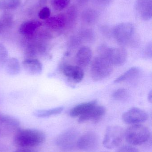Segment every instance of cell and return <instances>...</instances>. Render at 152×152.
Instances as JSON below:
<instances>
[{"instance_id": "6da1fadb", "label": "cell", "mask_w": 152, "mask_h": 152, "mask_svg": "<svg viewBox=\"0 0 152 152\" xmlns=\"http://www.w3.org/2000/svg\"><path fill=\"white\" fill-rule=\"evenodd\" d=\"M46 140V135L41 130L34 129H19L14 137V142L20 147L31 148L38 146Z\"/></svg>"}, {"instance_id": "7a4b0ae2", "label": "cell", "mask_w": 152, "mask_h": 152, "mask_svg": "<svg viewBox=\"0 0 152 152\" xmlns=\"http://www.w3.org/2000/svg\"><path fill=\"white\" fill-rule=\"evenodd\" d=\"M113 34L117 42L120 45L134 46L136 45L135 28L134 25L130 22L118 24L113 29Z\"/></svg>"}, {"instance_id": "3957f363", "label": "cell", "mask_w": 152, "mask_h": 152, "mask_svg": "<svg viewBox=\"0 0 152 152\" xmlns=\"http://www.w3.org/2000/svg\"><path fill=\"white\" fill-rule=\"evenodd\" d=\"M150 137L149 129L140 124L133 125L125 131V139L130 145H141L147 142Z\"/></svg>"}, {"instance_id": "277c9868", "label": "cell", "mask_w": 152, "mask_h": 152, "mask_svg": "<svg viewBox=\"0 0 152 152\" xmlns=\"http://www.w3.org/2000/svg\"><path fill=\"white\" fill-rule=\"evenodd\" d=\"M112 71V66L103 56L95 58L91 67L92 78L99 81L106 78L110 75Z\"/></svg>"}, {"instance_id": "5b68a950", "label": "cell", "mask_w": 152, "mask_h": 152, "mask_svg": "<svg viewBox=\"0 0 152 152\" xmlns=\"http://www.w3.org/2000/svg\"><path fill=\"white\" fill-rule=\"evenodd\" d=\"M125 137V131L118 126H111L106 129L103 144L104 147L113 149L118 147L122 142Z\"/></svg>"}, {"instance_id": "8992f818", "label": "cell", "mask_w": 152, "mask_h": 152, "mask_svg": "<svg viewBox=\"0 0 152 152\" xmlns=\"http://www.w3.org/2000/svg\"><path fill=\"white\" fill-rule=\"evenodd\" d=\"M101 52V56L105 58L112 66H121L126 62L127 58V53L123 48L102 46Z\"/></svg>"}, {"instance_id": "52a82bcc", "label": "cell", "mask_w": 152, "mask_h": 152, "mask_svg": "<svg viewBox=\"0 0 152 152\" xmlns=\"http://www.w3.org/2000/svg\"><path fill=\"white\" fill-rule=\"evenodd\" d=\"M79 137L76 130L70 129L60 134L56 138L55 143L61 150L70 151L76 145Z\"/></svg>"}, {"instance_id": "ba28073f", "label": "cell", "mask_w": 152, "mask_h": 152, "mask_svg": "<svg viewBox=\"0 0 152 152\" xmlns=\"http://www.w3.org/2000/svg\"><path fill=\"white\" fill-rule=\"evenodd\" d=\"M99 139L97 135L93 132H87L79 137L76 145L83 151L91 152L98 147Z\"/></svg>"}, {"instance_id": "9c48e42d", "label": "cell", "mask_w": 152, "mask_h": 152, "mask_svg": "<svg viewBox=\"0 0 152 152\" xmlns=\"http://www.w3.org/2000/svg\"><path fill=\"white\" fill-rule=\"evenodd\" d=\"M122 120L126 124H139L146 121L148 115L145 111L138 108H132L123 113Z\"/></svg>"}, {"instance_id": "30bf717a", "label": "cell", "mask_w": 152, "mask_h": 152, "mask_svg": "<svg viewBox=\"0 0 152 152\" xmlns=\"http://www.w3.org/2000/svg\"><path fill=\"white\" fill-rule=\"evenodd\" d=\"M134 9L139 18L143 20L148 21L152 18V0H136Z\"/></svg>"}, {"instance_id": "8fae6325", "label": "cell", "mask_w": 152, "mask_h": 152, "mask_svg": "<svg viewBox=\"0 0 152 152\" xmlns=\"http://www.w3.org/2000/svg\"><path fill=\"white\" fill-rule=\"evenodd\" d=\"M62 69L64 75L75 83H79L84 78V71L81 67L66 65Z\"/></svg>"}, {"instance_id": "7c38bea8", "label": "cell", "mask_w": 152, "mask_h": 152, "mask_svg": "<svg viewBox=\"0 0 152 152\" xmlns=\"http://www.w3.org/2000/svg\"><path fill=\"white\" fill-rule=\"evenodd\" d=\"M106 112L105 107L97 104L92 107L88 111L79 117V122H86L91 120H97L104 116Z\"/></svg>"}, {"instance_id": "4fadbf2b", "label": "cell", "mask_w": 152, "mask_h": 152, "mask_svg": "<svg viewBox=\"0 0 152 152\" xmlns=\"http://www.w3.org/2000/svg\"><path fill=\"white\" fill-rule=\"evenodd\" d=\"M24 70L31 75H37L42 73L43 65L38 60L29 58L25 60L22 63Z\"/></svg>"}, {"instance_id": "5bb4252c", "label": "cell", "mask_w": 152, "mask_h": 152, "mask_svg": "<svg viewBox=\"0 0 152 152\" xmlns=\"http://www.w3.org/2000/svg\"><path fill=\"white\" fill-rule=\"evenodd\" d=\"M46 20V26L53 30H60L68 25L67 18L64 14H59L49 17Z\"/></svg>"}, {"instance_id": "9a60e30c", "label": "cell", "mask_w": 152, "mask_h": 152, "mask_svg": "<svg viewBox=\"0 0 152 152\" xmlns=\"http://www.w3.org/2000/svg\"><path fill=\"white\" fill-rule=\"evenodd\" d=\"M92 58V52L89 47L83 46L78 51L76 61L79 66L85 67L89 65Z\"/></svg>"}, {"instance_id": "2e32d148", "label": "cell", "mask_w": 152, "mask_h": 152, "mask_svg": "<svg viewBox=\"0 0 152 152\" xmlns=\"http://www.w3.org/2000/svg\"><path fill=\"white\" fill-rule=\"evenodd\" d=\"M97 104L96 100L82 103L73 107L70 112V115L72 117H80Z\"/></svg>"}, {"instance_id": "e0dca14e", "label": "cell", "mask_w": 152, "mask_h": 152, "mask_svg": "<svg viewBox=\"0 0 152 152\" xmlns=\"http://www.w3.org/2000/svg\"><path fill=\"white\" fill-rule=\"evenodd\" d=\"M42 24L38 20H29L24 22L21 25L19 32L21 34L25 35H32L37 28L42 26Z\"/></svg>"}, {"instance_id": "ac0fdd59", "label": "cell", "mask_w": 152, "mask_h": 152, "mask_svg": "<svg viewBox=\"0 0 152 152\" xmlns=\"http://www.w3.org/2000/svg\"><path fill=\"white\" fill-rule=\"evenodd\" d=\"M82 20L84 23L89 25L94 24L99 18V13L93 9H87L82 12L81 15Z\"/></svg>"}, {"instance_id": "d6986e66", "label": "cell", "mask_w": 152, "mask_h": 152, "mask_svg": "<svg viewBox=\"0 0 152 152\" xmlns=\"http://www.w3.org/2000/svg\"><path fill=\"white\" fill-rule=\"evenodd\" d=\"M5 66L6 72L10 75H16L20 72V65L16 58H11L7 60Z\"/></svg>"}, {"instance_id": "ffe728a7", "label": "cell", "mask_w": 152, "mask_h": 152, "mask_svg": "<svg viewBox=\"0 0 152 152\" xmlns=\"http://www.w3.org/2000/svg\"><path fill=\"white\" fill-rule=\"evenodd\" d=\"M63 107L62 106L56 107L49 110H38L33 112L34 116L37 118H45L54 115H58L62 112Z\"/></svg>"}, {"instance_id": "44dd1931", "label": "cell", "mask_w": 152, "mask_h": 152, "mask_svg": "<svg viewBox=\"0 0 152 152\" xmlns=\"http://www.w3.org/2000/svg\"><path fill=\"white\" fill-rule=\"evenodd\" d=\"M140 70L137 67H133L115 80V83H121L134 78L139 75Z\"/></svg>"}, {"instance_id": "7402d4cb", "label": "cell", "mask_w": 152, "mask_h": 152, "mask_svg": "<svg viewBox=\"0 0 152 152\" xmlns=\"http://www.w3.org/2000/svg\"><path fill=\"white\" fill-rule=\"evenodd\" d=\"M20 4V0H0V10H13Z\"/></svg>"}, {"instance_id": "603a6c76", "label": "cell", "mask_w": 152, "mask_h": 152, "mask_svg": "<svg viewBox=\"0 0 152 152\" xmlns=\"http://www.w3.org/2000/svg\"><path fill=\"white\" fill-rule=\"evenodd\" d=\"M0 122L6 126L12 127H18L20 123L18 120L8 115L0 114Z\"/></svg>"}, {"instance_id": "cb8c5ba5", "label": "cell", "mask_w": 152, "mask_h": 152, "mask_svg": "<svg viewBox=\"0 0 152 152\" xmlns=\"http://www.w3.org/2000/svg\"><path fill=\"white\" fill-rule=\"evenodd\" d=\"M70 0H51V4L54 9L57 11H61L67 8Z\"/></svg>"}, {"instance_id": "d4e9b609", "label": "cell", "mask_w": 152, "mask_h": 152, "mask_svg": "<svg viewBox=\"0 0 152 152\" xmlns=\"http://www.w3.org/2000/svg\"><path fill=\"white\" fill-rule=\"evenodd\" d=\"M77 14V10L75 6H71L68 10L67 15H66L68 24L70 25L74 23L76 19Z\"/></svg>"}, {"instance_id": "484cf974", "label": "cell", "mask_w": 152, "mask_h": 152, "mask_svg": "<svg viewBox=\"0 0 152 152\" xmlns=\"http://www.w3.org/2000/svg\"><path fill=\"white\" fill-rule=\"evenodd\" d=\"M129 93L125 88H119L116 90L112 94V96L115 100L118 101H123L128 97Z\"/></svg>"}, {"instance_id": "4316f807", "label": "cell", "mask_w": 152, "mask_h": 152, "mask_svg": "<svg viewBox=\"0 0 152 152\" xmlns=\"http://www.w3.org/2000/svg\"><path fill=\"white\" fill-rule=\"evenodd\" d=\"M1 21L4 27H9L12 25L13 22V16L8 12H4L1 15Z\"/></svg>"}, {"instance_id": "83f0119b", "label": "cell", "mask_w": 152, "mask_h": 152, "mask_svg": "<svg viewBox=\"0 0 152 152\" xmlns=\"http://www.w3.org/2000/svg\"><path fill=\"white\" fill-rule=\"evenodd\" d=\"M8 52L7 49L1 44H0V68L3 67L8 59Z\"/></svg>"}, {"instance_id": "f1b7e54d", "label": "cell", "mask_w": 152, "mask_h": 152, "mask_svg": "<svg viewBox=\"0 0 152 152\" xmlns=\"http://www.w3.org/2000/svg\"><path fill=\"white\" fill-rule=\"evenodd\" d=\"M79 37L80 40L81 39L86 40H91L93 37V34L92 31L88 29H83L80 31L79 36Z\"/></svg>"}, {"instance_id": "f546056e", "label": "cell", "mask_w": 152, "mask_h": 152, "mask_svg": "<svg viewBox=\"0 0 152 152\" xmlns=\"http://www.w3.org/2000/svg\"><path fill=\"white\" fill-rule=\"evenodd\" d=\"M51 12L50 9L48 7L43 8L38 13V17L42 20H46L51 15Z\"/></svg>"}, {"instance_id": "4dcf8cb0", "label": "cell", "mask_w": 152, "mask_h": 152, "mask_svg": "<svg viewBox=\"0 0 152 152\" xmlns=\"http://www.w3.org/2000/svg\"><path fill=\"white\" fill-rule=\"evenodd\" d=\"M117 152H138V151L134 145H124L120 147Z\"/></svg>"}, {"instance_id": "1f68e13d", "label": "cell", "mask_w": 152, "mask_h": 152, "mask_svg": "<svg viewBox=\"0 0 152 152\" xmlns=\"http://www.w3.org/2000/svg\"><path fill=\"white\" fill-rule=\"evenodd\" d=\"M95 4L100 6H105L109 5L113 0H93Z\"/></svg>"}, {"instance_id": "d6a6232c", "label": "cell", "mask_w": 152, "mask_h": 152, "mask_svg": "<svg viewBox=\"0 0 152 152\" xmlns=\"http://www.w3.org/2000/svg\"><path fill=\"white\" fill-rule=\"evenodd\" d=\"M13 152H36L35 150L30 148H25L20 147L19 149H17Z\"/></svg>"}, {"instance_id": "836d02e7", "label": "cell", "mask_w": 152, "mask_h": 152, "mask_svg": "<svg viewBox=\"0 0 152 152\" xmlns=\"http://www.w3.org/2000/svg\"><path fill=\"white\" fill-rule=\"evenodd\" d=\"M145 53L146 56L151 58L152 56V45L151 43L149 44L146 46V49L145 50Z\"/></svg>"}, {"instance_id": "e575fe53", "label": "cell", "mask_w": 152, "mask_h": 152, "mask_svg": "<svg viewBox=\"0 0 152 152\" xmlns=\"http://www.w3.org/2000/svg\"><path fill=\"white\" fill-rule=\"evenodd\" d=\"M89 1V0H76L77 2L79 4H81V5L85 4L87 3Z\"/></svg>"}, {"instance_id": "d590c367", "label": "cell", "mask_w": 152, "mask_h": 152, "mask_svg": "<svg viewBox=\"0 0 152 152\" xmlns=\"http://www.w3.org/2000/svg\"><path fill=\"white\" fill-rule=\"evenodd\" d=\"M4 26L3 24L0 19V34L3 32L4 29Z\"/></svg>"}, {"instance_id": "8d00e7d4", "label": "cell", "mask_w": 152, "mask_h": 152, "mask_svg": "<svg viewBox=\"0 0 152 152\" xmlns=\"http://www.w3.org/2000/svg\"><path fill=\"white\" fill-rule=\"evenodd\" d=\"M148 101L149 102H152V92L151 91H150L149 92V94H148Z\"/></svg>"}]
</instances>
